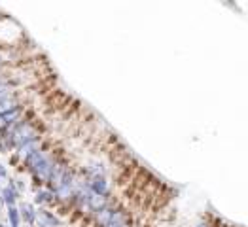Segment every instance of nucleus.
<instances>
[{"label": "nucleus", "mask_w": 248, "mask_h": 227, "mask_svg": "<svg viewBox=\"0 0 248 227\" xmlns=\"http://www.w3.org/2000/svg\"><path fill=\"white\" fill-rule=\"evenodd\" d=\"M0 227H8V226H6V224H0Z\"/></svg>", "instance_id": "obj_1"}, {"label": "nucleus", "mask_w": 248, "mask_h": 227, "mask_svg": "<svg viewBox=\"0 0 248 227\" xmlns=\"http://www.w3.org/2000/svg\"><path fill=\"white\" fill-rule=\"evenodd\" d=\"M197 227H207V226H205V224H201V226H197Z\"/></svg>", "instance_id": "obj_2"}]
</instances>
